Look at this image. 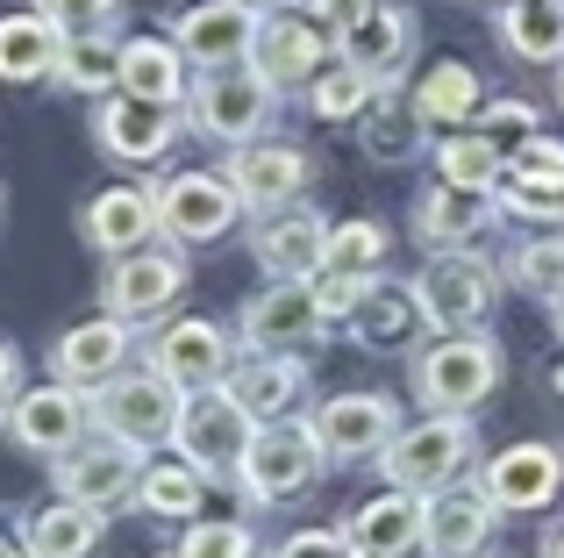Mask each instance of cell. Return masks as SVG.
Here are the masks:
<instances>
[{"label": "cell", "instance_id": "1", "mask_svg": "<svg viewBox=\"0 0 564 558\" xmlns=\"http://www.w3.org/2000/svg\"><path fill=\"white\" fill-rule=\"evenodd\" d=\"M258 430L264 422L250 416L229 387H200V394H186L172 444H180V459L200 480H221V487H229V480H243V459H250V444H258Z\"/></svg>", "mask_w": 564, "mask_h": 558}, {"label": "cell", "instance_id": "2", "mask_svg": "<svg viewBox=\"0 0 564 558\" xmlns=\"http://www.w3.org/2000/svg\"><path fill=\"white\" fill-rule=\"evenodd\" d=\"M494 387H500V351H494V336H479V330L414 351V394H422L436 416H471Z\"/></svg>", "mask_w": 564, "mask_h": 558}, {"label": "cell", "instance_id": "3", "mask_svg": "<svg viewBox=\"0 0 564 558\" xmlns=\"http://www.w3.org/2000/svg\"><path fill=\"white\" fill-rule=\"evenodd\" d=\"M272 100L279 86L264 79L250 57H236V65H207V79L193 86V129H200L207 143H258V129L272 122Z\"/></svg>", "mask_w": 564, "mask_h": 558}, {"label": "cell", "instance_id": "4", "mask_svg": "<svg viewBox=\"0 0 564 558\" xmlns=\"http://www.w3.org/2000/svg\"><path fill=\"white\" fill-rule=\"evenodd\" d=\"M479 459V437H471L465 416H436V422H414V430H400L393 444H386V480L408 494H443L465 480V465Z\"/></svg>", "mask_w": 564, "mask_h": 558}, {"label": "cell", "instance_id": "5", "mask_svg": "<svg viewBox=\"0 0 564 558\" xmlns=\"http://www.w3.org/2000/svg\"><path fill=\"white\" fill-rule=\"evenodd\" d=\"M322 465H329V451H322L315 422H264L258 444H250L243 459V487L250 502H301L307 487L322 480Z\"/></svg>", "mask_w": 564, "mask_h": 558}, {"label": "cell", "instance_id": "6", "mask_svg": "<svg viewBox=\"0 0 564 558\" xmlns=\"http://www.w3.org/2000/svg\"><path fill=\"white\" fill-rule=\"evenodd\" d=\"M414 293H422V315L436 322L443 336H465V330H479V322L494 315L500 272L486 266L479 251H436V266L414 279Z\"/></svg>", "mask_w": 564, "mask_h": 558}, {"label": "cell", "instance_id": "7", "mask_svg": "<svg viewBox=\"0 0 564 558\" xmlns=\"http://www.w3.org/2000/svg\"><path fill=\"white\" fill-rule=\"evenodd\" d=\"M180 408H186V394L172 387L165 373H115L94 401V422L143 451V444H165V437L180 430Z\"/></svg>", "mask_w": 564, "mask_h": 558}, {"label": "cell", "instance_id": "8", "mask_svg": "<svg viewBox=\"0 0 564 558\" xmlns=\"http://www.w3.org/2000/svg\"><path fill=\"white\" fill-rule=\"evenodd\" d=\"M57 465V494H72V502H86V508H122V502H137V480H143V459H137V444H122V437H79V444L65 451V459H51Z\"/></svg>", "mask_w": 564, "mask_h": 558}, {"label": "cell", "instance_id": "9", "mask_svg": "<svg viewBox=\"0 0 564 558\" xmlns=\"http://www.w3.org/2000/svg\"><path fill=\"white\" fill-rule=\"evenodd\" d=\"M86 422H94V401H86V387H65V379L29 387L8 401V437L22 451H36V459H65L86 437Z\"/></svg>", "mask_w": 564, "mask_h": 558}, {"label": "cell", "instance_id": "10", "mask_svg": "<svg viewBox=\"0 0 564 558\" xmlns=\"http://www.w3.org/2000/svg\"><path fill=\"white\" fill-rule=\"evenodd\" d=\"M151 194H158V229H172L180 244H215V237H229L236 215H243L236 186L215 180V172H172Z\"/></svg>", "mask_w": 564, "mask_h": 558}, {"label": "cell", "instance_id": "11", "mask_svg": "<svg viewBox=\"0 0 564 558\" xmlns=\"http://www.w3.org/2000/svg\"><path fill=\"white\" fill-rule=\"evenodd\" d=\"M186 287V258L180 251H129V258H108V279H100V293H108V315L122 322H143V315H165L172 301H180Z\"/></svg>", "mask_w": 564, "mask_h": 558}, {"label": "cell", "instance_id": "12", "mask_svg": "<svg viewBox=\"0 0 564 558\" xmlns=\"http://www.w3.org/2000/svg\"><path fill=\"white\" fill-rule=\"evenodd\" d=\"M564 487V451L557 444H508L500 459H486V502L508 516H536Z\"/></svg>", "mask_w": 564, "mask_h": 558}, {"label": "cell", "instance_id": "13", "mask_svg": "<svg viewBox=\"0 0 564 558\" xmlns=\"http://www.w3.org/2000/svg\"><path fill=\"white\" fill-rule=\"evenodd\" d=\"M258 22L264 14L250 0H200V8H186L172 22V43L186 51V65H236L258 43Z\"/></svg>", "mask_w": 564, "mask_h": 558}, {"label": "cell", "instance_id": "14", "mask_svg": "<svg viewBox=\"0 0 564 558\" xmlns=\"http://www.w3.org/2000/svg\"><path fill=\"white\" fill-rule=\"evenodd\" d=\"M250 251L272 279H322L329 272V223L307 208H272L264 229H250Z\"/></svg>", "mask_w": 564, "mask_h": 558}, {"label": "cell", "instance_id": "15", "mask_svg": "<svg viewBox=\"0 0 564 558\" xmlns=\"http://www.w3.org/2000/svg\"><path fill=\"white\" fill-rule=\"evenodd\" d=\"M322 301H315V279H272L258 301L243 308V344L250 351H286V344H315Z\"/></svg>", "mask_w": 564, "mask_h": 558}, {"label": "cell", "instance_id": "16", "mask_svg": "<svg viewBox=\"0 0 564 558\" xmlns=\"http://www.w3.org/2000/svg\"><path fill=\"white\" fill-rule=\"evenodd\" d=\"M315 437L329 459H372L400 437V416L386 394H336V401L315 408Z\"/></svg>", "mask_w": 564, "mask_h": 558}, {"label": "cell", "instance_id": "17", "mask_svg": "<svg viewBox=\"0 0 564 558\" xmlns=\"http://www.w3.org/2000/svg\"><path fill=\"white\" fill-rule=\"evenodd\" d=\"M322 57H329V36L315 29V14H264L250 43V65L272 86H315Z\"/></svg>", "mask_w": 564, "mask_h": 558}, {"label": "cell", "instance_id": "18", "mask_svg": "<svg viewBox=\"0 0 564 558\" xmlns=\"http://www.w3.org/2000/svg\"><path fill=\"white\" fill-rule=\"evenodd\" d=\"M307 180H315V165H307L301 143H243L229 158V186L243 208H286Z\"/></svg>", "mask_w": 564, "mask_h": 558}, {"label": "cell", "instance_id": "19", "mask_svg": "<svg viewBox=\"0 0 564 558\" xmlns=\"http://www.w3.org/2000/svg\"><path fill=\"white\" fill-rule=\"evenodd\" d=\"M408 43H414V22L408 8H393V0H372V8L358 14V22L336 36V51H344V65H358L365 79L393 86L400 72H408Z\"/></svg>", "mask_w": 564, "mask_h": 558}, {"label": "cell", "instance_id": "20", "mask_svg": "<svg viewBox=\"0 0 564 558\" xmlns=\"http://www.w3.org/2000/svg\"><path fill=\"white\" fill-rule=\"evenodd\" d=\"M94 137L108 158H129V165H151V158L172 151V137H180V115L158 108V100H137V94H115L108 108L94 115Z\"/></svg>", "mask_w": 564, "mask_h": 558}, {"label": "cell", "instance_id": "21", "mask_svg": "<svg viewBox=\"0 0 564 558\" xmlns=\"http://www.w3.org/2000/svg\"><path fill=\"white\" fill-rule=\"evenodd\" d=\"M429 530V494H408V487H386L372 494V502L350 516V545H358V558H408L414 545H422Z\"/></svg>", "mask_w": 564, "mask_h": 558}, {"label": "cell", "instance_id": "22", "mask_svg": "<svg viewBox=\"0 0 564 558\" xmlns=\"http://www.w3.org/2000/svg\"><path fill=\"white\" fill-rule=\"evenodd\" d=\"M122 365H129V322L122 315L79 322V330H65L57 351H51V373L65 379V387H108Z\"/></svg>", "mask_w": 564, "mask_h": 558}, {"label": "cell", "instance_id": "23", "mask_svg": "<svg viewBox=\"0 0 564 558\" xmlns=\"http://www.w3.org/2000/svg\"><path fill=\"white\" fill-rule=\"evenodd\" d=\"M151 373H165L180 394L221 387V373H229V336H221L215 322H172L151 344Z\"/></svg>", "mask_w": 564, "mask_h": 558}, {"label": "cell", "instance_id": "24", "mask_svg": "<svg viewBox=\"0 0 564 558\" xmlns=\"http://www.w3.org/2000/svg\"><path fill=\"white\" fill-rule=\"evenodd\" d=\"M158 229V194L151 186H100L94 201H86V244L108 258H129L143 251Z\"/></svg>", "mask_w": 564, "mask_h": 558}, {"label": "cell", "instance_id": "25", "mask_svg": "<svg viewBox=\"0 0 564 558\" xmlns=\"http://www.w3.org/2000/svg\"><path fill=\"white\" fill-rule=\"evenodd\" d=\"M494 523H500V508L486 502V487H443V494H429V530H422V545L436 551V558H471L494 537Z\"/></svg>", "mask_w": 564, "mask_h": 558}, {"label": "cell", "instance_id": "26", "mask_svg": "<svg viewBox=\"0 0 564 558\" xmlns=\"http://www.w3.org/2000/svg\"><path fill=\"white\" fill-rule=\"evenodd\" d=\"M486 215H494V194H471V186H429L422 208H414V237L429 244V251H465L471 237L486 229Z\"/></svg>", "mask_w": 564, "mask_h": 558}, {"label": "cell", "instance_id": "27", "mask_svg": "<svg viewBox=\"0 0 564 558\" xmlns=\"http://www.w3.org/2000/svg\"><path fill=\"white\" fill-rule=\"evenodd\" d=\"M414 322H429L422 315V293H414V287H393V279H372V287L358 293V308H350L344 330L358 336L365 351H400L414 336Z\"/></svg>", "mask_w": 564, "mask_h": 558}, {"label": "cell", "instance_id": "28", "mask_svg": "<svg viewBox=\"0 0 564 558\" xmlns=\"http://www.w3.org/2000/svg\"><path fill=\"white\" fill-rule=\"evenodd\" d=\"M65 65V29L51 14H0V79L29 86Z\"/></svg>", "mask_w": 564, "mask_h": 558}, {"label": "cell", "instance_id": "29", "mask_svg": "<svg viewBox=\"0 0 564 558\" xmlns=\"http://www.w3.org/2000/svg\"><path fill=\"white\" fill-rule=\"evenodd\" d=\"M122 94H137V100H158V108H180L186 100V51L180 43H165V36H137V43H122Z\"/></svg>", "mask_w": 564, "mask_h": 558}, {"label": "cell", "instance_id": "30", "mask_svg": "<svg viewBox=\"0 0 564 558\" xmlns=\"http://www.w3.org/2000/svg\"><path fill=\"white\" fill-rule=\"evenodd\" d=\"M100 530H108V516H100V508L57 494L51 508H36V516H29L22 537H29V551H36V558H94Z\"/></svg>", "mask_w": 564, "mask_h": 558}, {"label": "cell", "instance_id": "31", "mask_svg": "<svg viewBox=\"0 0 564 558\" xmlns=\"http://www.w3.org/2000/svg\"><path fill=\"white\" fill-rule=\"evenodd\" d=\"M307 387V365L301 358H286V351H258V358L243 365V373L229 379V394L250 408L258 422H286V401Z\"/></svg>", "mask_w": 564, "mask_h": 558}, {"label": "cell", "instance_id": "32", "mask_svg": "<svg viewBox=\"0 0 564 558\" xmlns=\"http://www.w3.org/2000/svg\"><path fill=\"white\" fill-rule=\"evenodd\" d=\"M500 43L514 57H529V65H557L564 57V0H508Z\"/></svg>", "mask_w": 564, "mask_h": 558}, {"label": "cell", "instance_id": "33", "mask_svg": "<svg viewBox=\"0 0 564 558\" xmlns=\"http://www.w3.org/2000/svg\"><path fill=\"white\" fill-rule=\"evenodd\" d=\"M429 143V122H422V108L414 100H400L393 86L372 100V115H365V151L379 158V165H400V158H414Z\"/></svg>", "mask_w": 564, "mask_h": 558}, {"label": "cell", "instance_id": "34", "mask_svg": "<svg viewBox=\"0 0 564 558\" xmlns=\"http://www.w3.org/2000/svg\"><path fill=\"white\" fill-rule=\"evenodd\" d=\"M379 94H386L379 79H365L358 65H344V57H336L329 72H315V86H307V108H315L322 122H365Z\"/></svg>", "mask_w": 564, "mask_h": 558}, {"label": "cell", "instance_id": "35", "mask_svg": "<svg viewBox=\"0 0 564 558\" xmlns=\"http://www.w3.org/2000/svg\"><path fill=\"white\" fill-rule=\"evenodd\" d=\"M436 165H443V180L451 186H471V194H494L500 180H508V151H500L494 137H443L436 143Z\"/></svg>", "mask_w": 564, "mask_h": 558}, {"label": "cell", "instance_id": "36", "mask_svg": "<svg viewBox=\"0 0 564 558\" xmlns=\"http://www.w3.org/2000/svg\"><path fill=\"white\" fill-rule=\"evenodd\" d=\"M200 487L207 480L193 473L186 459H165V465H151V473L137 480V502H143V516H193V508H200Z\"/></svg>", "mask_w": 564, "mask_h": 558}, {"label": "cell", "instance_id": "37", "mask_svg": "<svg viewBox=\"0 0 564 558\" xmlns=\"http://www.w3.org/2000/svg\"><path fill=\"white\" fill-rule=\"evenodd\" d=\"M57 79L72 86V94H100V86L122 79V51H115L108 36H65V65H57Z\"/></svg>", "mask_w": 564, "mask_h": 558}, {"label": "cell", "instance_id": "38", "mask_svg": "<svg viewBox=\"0 0 564 558\" xmlns=\"http://www.w3.org/2000/svg\"><path fill=\"white\" fill-rule=\"evenodd\" d=\"M508 279L522 293H564V229H543V237L514 244V251H508Z\"/></svg>", "mask_w": 564, "mask_h": 558}, {"label": "cell", "instance_id": "39", "mask_svg": "<svg viewBox=\"0 0 564 558\" xmlns=\"http://www.w3.org/2000/svg\"><path fill=\"white\" fill-rule=\"evenodd\" d=\"M414 108H422V122H457V115L479 108V79H471V65H436L422 79V94H414Z\"/></svg>", "mask_w": 564, "mask_h": 558}, {"label": "cell", "instance_id": "40", "mask_svg": "<svg viewBox=\"0 0 564 558\" xmlns=\"http://www.w3.org/2000/svg\"><path fill=\"white\" fill-rule=\"evenodd\" d=\"M379 258H386V223H344V229H329V272L372 279Z\"/></svg>", "mask_w": 564, "mask_h": 558}, {"label": "cell", "instance_id": "41", "mask_svg": "<svg viewBox=\"0 0 564 558\" xmlns=\"http://www.w3.org/2000/svg\"><path fill=\"white\" fill-rule=\"evenodd\" d=\"M508 180H514V186H536V194H564V143H557V137H529V143H514Z\"/></svg>", "mask_w": 564, "mask_h": 558}, {"label": "cell", "instance_id": "42", "mask_svg": "<svg viewBox=\"0 0 564 558\" xmlns=\"http://www.w3.org/2000/svg\"><path fill=\"white\" fill-rule=\"evenodd\" d=\"M36 14H51L65 36H94V29H108L122 14V0H36Z\"/></svg>", "mask_w": 564, "mask_h": 558}, {"label": "cell", "instance_id": "43", "mask_svg": "<svg viewBox=\"0 0 564 558\" xmlns=\"http://www.w3.org/2000/svg\"><path fill=\"white\" fill-rule=\"evenodd\" d=\"M180 558H250V530L243 523H193Z\"/></svg>", "mask_w": 564, "mask_h": 558}, {"label": "cell", "instance_id": "44", "mask_svg": "<svg viewBox=\"0 0 564 558\" xmlns=\"http://www.w3.org/2000/svg\"><path fill=\"white\" fill-rule=\"evenodd\" d=\"M272 558H358V545H350L344 530H301V537H286Z\"/></svg>", "mask_w": 564, "mask_h": 558}, {"label": "cell", "instance_id": "45", "mask_svg": "<svg viewBox=\"0 0 564 558\" xmlns=\"http://www.w3.org/2000/svg\"><path fill=\"white\" fill-rule=\"evenodd\" d=\"M486 122H494V129H514V143L536 137V108H529V100H494V108H486Z\"/></svg>", "mask_w": 564, "mask_h": 558}, {"label": "cell", "instance_id": "46", "mask_svg": "<svg viewBox=\"0 0 564 558\" xmlns=\"http://www.w3.org/2000/svg\"><path fill=\"white\" fill-rule=\"evenodd\" d=\"M14 373H22V365H14V351L0 344V401H14Z\"/></svg>", "mask_w": 564, "mask_h": 558}, {"label": "cell", "instance_id": "47", "mask_svg": "<svg viewBox=\"0 0 564 558\" xmlns=\"http://www.w3.org/2000/svg\"><path fill=\"white\" fill-rule=\"evenodd\" d=\"M543 558H564V523H557L551 537H543Z\"/></svg>", "mask_w": 564, "mask_h": 558}, {"label": "cell", "instance_id": "48", "mask_svg": "<svg viewBox=\"0 0 564 558\" xmlns=\"http://www.w3.org/2000/svg\"><path fill=\"white\" fill-rule=\"evenodd\" d=\"M551 322H557V336H564V293H551Z\"/></svg>", "mask_w": 564, "mask_h": 558}, {"label": "cell", "instance_id": "49", "mask_svg": "<svg viewBox=\"0 0 564 558\" xmlns=\"http://www.w3.org/2000/svg\"><path fill=\"white\" fill-rule=\"evenodd\" d=\"M0 558H36V551H29V545H0Z\"/></svg>", "mask_w": 564, "mask_h": 558}, {"label": "cell", "instance_id": "50", "mask_svg": "<svg viewBox=\"0 0 564 558\" xmlns=\"http://www.w3.org/2000/svg\"><path fill=\"white\" fill-rule=\"evenodd\" d=\"M551 387H557V394H564V358H557V365H551Z\"/></svg>", "mask_w": 564, "mask_h": 558}, {"label": "cell", "instance_id": "51", "mask_svg": "<svg viewBox=\"0 0 564 558\" xmlns=\"http://www.w3.org/2000/svg\"><path fill=\"white\" fill-rule=\"evenodd\" d=\"M557 100H564V79H557Z\"/></svg>", "mask_w": 564, "mask_h": 558}, {"label": "cell", "instance_id": "52", "mask_svg": "<svg viewBox=\"0 0 564 558\" xmlns=\"http://www.w3.org/2000/svg\"><path fill=\"white\" fill-rule=\"evenodd\" d=\"M301 8H307V0H301Z\"/></svg>", "mask_w": 564, "mask_h": 558}]
</instances>
